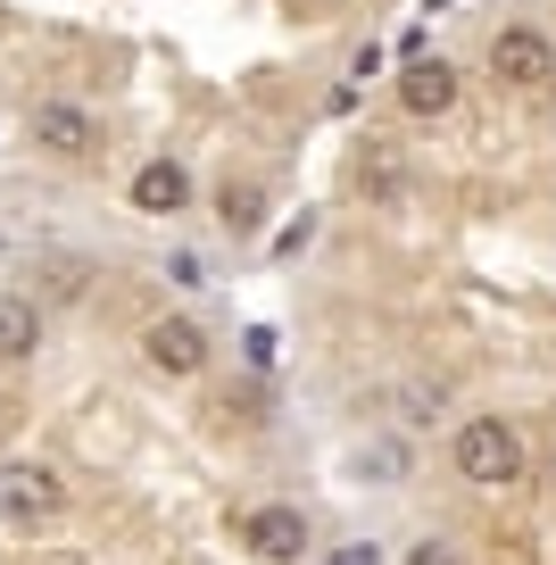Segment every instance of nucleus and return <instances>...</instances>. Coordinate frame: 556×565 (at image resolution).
Instances as JSON below:
<instances>
[{
    "mask_svg": "<svg viewBox=\"0 0 556 565\" xmlns=\"http://www.w3.org/2000/svg\"><path fill=\"white\" fill-rule=\"evenodd\" d=\"M242 548H258L266 565H291L299 548H308V515H299V508H282V499H275V508H249Z\"/></svg>",
    "mask_w": 556,
    "mask_h": 565,
    "instance_id": "423d86ee",
    "label": "nucleus"
},
{
    "mask_svg": "<svg viewBox=\"0 0 556 565\" xmlns=\"http://www.w3.org/2000/svg\"><path fill=\"white\" fill-rule=\"evenodd\" d=\"M449 458H457V475L482 482V491H499V482L523 475V441H515V424H499V416H466Z\"/></svg>",
    "mask_w": 556,
    "mask_h": 565,
    "instance_id": "f257e3e1",
    "label": "nucleus"
},
{
    "mask_svg": "<svg viewBox=\"0 0 556 565\" xmlns=\"http://www.w3.org/2000/svg\"><path fill=\"white\" fill-rule=\"evenodd\" d=\"M357 475H383V482H399V449H391V441H365V449H357Z\"/></svg>",
    "mask_w": 556,
    "mask_h": 565,
    "instance_id": "9b49d317",
    "label": "nucleus"
},
{
    "mask_svg": "<svg viewBox=\"0 0 556 565\" xmlns=\"http://www.w3.org/2000/svg\"><path fill=\"white\" fill-rule=\"evenodd\" d=\"M34 350H42V308L25 300V291H9V300H0V358L18 366V358H34Z\"/></svg>",
    "mask_w": 556,
    "mask_h": 565,
    "instance_id": "1a4fd4ad",
    "label": "nucleus"
},
{
    "mask_svg": "<svg viewBox=\"0 0 556 565\" xmlns=\"http://www.w3.org/2000/svg\"><path fill=\"white\" fill-rule=\"evenodd\" d=\"M141 366L167 374V383H192V374L209 366V333H200L192 317H158L150 333H141Z\"/></svg>",
    "mask_w": 556,
    "mask_h": 565,
    "instance_id": "7ed1b4c3",
    "label": "nucleus"
},
{
    "mask_svg": "<svg viewBox=\"0 0 556 565\" xmlns=\"http://www.w3.org/2000/svg\"><path fill=\"white\" fill-rule=\"evenodd\" d=\"M58 508H67L58 466H42V458H9L0 466V515H9V524H51Z\"/></svg>",
    "mask_w": 556,
    "mask_h": 565,
    "instance_id": "f03ea898",
    "label": "nucleus"
},
{
    "mask_svg": "<svg viewBox=\"0 0 556 565\" xmlns=\"http://www.w3.org/2000/svg\"><path fill=\"white\" fill-rule=\"evenodd\" d=\"M548 475H556V458H548Z\"/></svg>",
    "mask_w": 556,
    "mask_h": 565,
    "instance_id": "4468645a",
    "label": "nucleus"
},
{
    "mask_svg": "<svg viewBox=\"0 0 556 565\" xmlns=\"http://www.w3.org/2000/svg\"><path fill=\"white\" fill-rule=\"evenodd\" d=\"M133 209L141 216H183L192 209V175H183V159H150L133 175Z\"/></svg>",
    "mask_w": 556,
    "mask_h": 565,
    "instance_id": "6e6552de",
    "label": "nucleus"
},
{
    "mask_svg": "<svg viewBox=\"0 0 556 565\" xmlns=\"http://www.w3.org/2000/svg\"><path fill=\"white\" fill-rule=\"evenodd\" d=\"M216 209H225L233 233H249V225H258V209H266V192H258V183H225V192H216Z\"/></svg>",
    "mask_w": 556,
    "mask_h": 565,
    "instance_id": "9d476101",
    "label": "nucleus"
},
{
    "mask_svg": "<svg viewBox=\"0 0 556 565\" xmlns=\"http://www.w3.org/2000/svg\"><path fill=\"white\" fill-rule=\"evenodd\" d=\"M407 565H457V548L449 541H416V548H407Z\"/></svg>",
    "mask_w": 556,
    "mask_h": 565,
    "instance_id": "ddd939ff",
    "label": "nucleus"
},
{
    "mask_svg": "<svg viewBox=\"0 0 556 565\" xmlns=\"http://www.w3.org/2000/svg\"><path fill=\"white\" fill-rule=\"evenodd\" d=\"M324 565H383V548H374V541H341Z\"/></svg>",
    "mask_w": 556,
    "mask_h": 565,
    "instance_id": "f8f14e48",
    "label": "nucleus"
},
{
    "mask_svg": "<svg viewBox=\"0 0 556 565\" xmlns=\"http://www.w3.org/2000/svg\"><path fill=\"white\" fill-rule=\"evenodd\" d=\"M34 150H51V159H92L100 150V117L75 100H42L34 108Z\"/></svg>",
    "mask_w": 556,
    "mask_h": 565,
    "instance_id": "39448f33",
    "label": "nucleus"
},
{
    "mask_svg": "<svg viewBox=\"0 0 556 565\" xmlns=\"http://www.w3.org/2000/svg\"><path fill=\"white\" fill-rule=\"evenodd\" d=\"M490 75H499V84H515V92L556 84V51H548V34H532V25H506V34H490Z\"/></svg>",
    "mask_w": 556,
    "mask_h": 565,
    "instance_id": "20e7f679",
    "label": "nucleus"
},
{
    "mask_svg": "<svg viewBox=\"0 0 556 565\" xmlns=\"http://www.w3.org/2000/svg\"><path fill=\"white\" fill-rule=\"evenodd\" d=\"M399 108L407 117H449L457 108V67L449 58H416V67L399 75Z\"/></svg>",
    "mask_w": 556,
    "mask_h": 565,
    "instance_id": "0eeeda50",
    "label": "nucleus"
}]
</instances>
